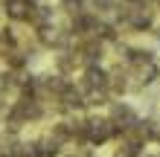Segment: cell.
I'll return each mask as SVG.
<instances>
[{
    "label": "cell",
    "mask_w": 160,
    "mask_h": 157,
    "mask_svg": "<svg viewBox=\"0 0 160 157\" xmlns=\"http://www.w3.org/2000/svg\"><path fill=\"white\" fill-rule=\"evenodd\" d=\"M38 6V0H6L3 3V12L12 23H29V17Z\"/></svg>",
    "instance_id": "cell-4"
},
{
    "label": "cell",
    "mask_w": 160,
    "mask_h": 157,
    "mask_svg": "<svg viewBox=\"0 0 160 157\" xmlns=\"http://www.w3.org/2000/svg\"><path fill=\"white\" fill-rule=\"evenodd\" d=\"M108 67L105 64H84L82 73H79V87L84 93L90 90H108Z\"/></svg>",
    "instance_id": "cell-2"
},
{
    "label": "cell",
    "mask_w": 160,
    "mask_h": 157,
    "mask_svg": "<svg viewBox=\"0 0 160 157\" xmlns=\"http://www.w3.org/2000/svg\"><path fill=\"white\" fill-rule=\"evenodd\" d=\"M58 12L73 21V17H79L82 12H88V0H58Z\"/></svg>",
    "instance_id": "cell-5"
},
{
    "label": "cell",
    "mask_w": 160,
    "mask_h": 157,
    "mask_svg": "<svg viewBox=\"0 0 160 157\" xmlns=\"http://www.w3.org/2000/svg\"><path fill=\"white\" fill-rule=\"evenodd\" d=\"M119 131L117 125L105 116H96V114H88V145H93V149H99V145H105L111 140H117Z\"/></svg>",
    "instance_id": "cell-1"
},
{
    "label": "cell",
    "mask_w": 160,
    "mask_h": 157,
    "mask_svg": "<svg viewBox=\"0 0 160 157\" xmlns=\"http://www.w3.org/2000/svg\"><path fill=\"white\" fill-rule=\"evenodd\" d=\"M137 116H140V110L131 105V102H125V99H114V102L108 105V119L117 125V131L122 134L128 125H134L137 122Z\"/></svg>",
    "instance_id": "cell-3"
},
{
    "label": "cell",
    "mask_w": 160,
    "mask_h": 157,
    "mask_svg": "<svg viewBox=\"0 0 160 157\" xmlns=\"http://www.w3.org/2000/svg\"><path fill=\"white\" fill-rule=\"evenodd\" d=\"M58 157H79V154H76V151H73V154H58Z\"/></svg>",
    "instance_id": "cell-7"
},
{
    "label": "cell",
    "mask_w": 160,
    "mask_h": 157,
    "mask_svg": "<svg viewBox=\"0 0 160 157\" xmlns=\"http://www.w3.org/2000/svg\"><path fill=\"white\" fill-rule=\"evenodd\" d=\"M117 6H119V0H88V9H90V12H96L99 17L114 15Z\"/></svg>",
    "instance_id": "cell-6"
}]
</instances>
